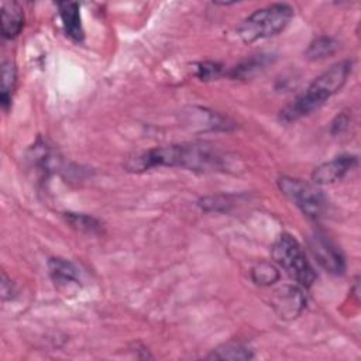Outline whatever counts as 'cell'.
I'll return each instance as SVG.
<instances>
[{"instance_id":"obj_16","label":"cell","mask_w":361,"mask_h":361,"mask_svg":"<svg viewBox=\"0 0 361 361\" xmlns=\"http://www.w3.org/2000/svg\"><path fill=\"white\" fill-rule=\"evenodd\" d=\"M65 219L78 231L87 233V234H94L100 231V226H102L100 221L89 214L69 212V213H65Z\"/></svg>"},{"instance_id":"obj_19","label":"cell","mask_w":361,"mask_h":361,"mask_svg":"<svg viewBox=\"0 0 361 361\" xmlns=\"http://www.w3.org/2000/svg\"><path fill=\"white\" fill-rule=\"evenodd\" d=\"M348 124H350V114H348V111H341L334 118V121L331 123V133L333 134H340V133H343V131H345L348 128Z\"/></svg>"},{"instance_id":"obj_8","label":"cell","mask_w":361,"mask_h":361,"mask_svg":"<svg viewBox=\"0 0 361 361\" xmlns=\"http://www.w3.org/2000/svg\"><path fill=\"white\" fill-rule=\"evenodd\" d=\"M305 303L306 299L303 296V292L298 286L282 288L275 293V298L272 300L276 313L279 314V317L283 319L296 317L305 307Z\"/></svg>"},{"instance_id":"obj_17","label":"cell","mask_w":361,"mask_h":361,"mask_svg":"<svg viewBox=\"0 0 361 361\" xmlns=\"http://www.w3.org/2000/svg\"><path fill=\"white\" fill-rule=\"evenodd\" d=\"M279 279V271L269 262H261L252 268V281L258 285H272Z\"/></svg>"},{"instance_id":"obj_10","label":"cell","mask_w":361,"mask_h":361,"mask_svg":"<svg viewBox=\"0 0 361 361\" xmlns=\"http://www.w3.org/2000/svg\"><path fill=\"white\" fill-rule=\"evenodd\" d=\"M24 25V14L21 7L14 3H3L1 6V34L4 38H14L20 34Z\"/></svg>"},{"instance_id":"obj_4","label":"cell","mask_w":361,"mask_h":361,"mask_svg":"<svg viewBox=\"0 0 361 361\" xmlns=\"http://www.w3.org/2000/svg\"><path fill=\"white\" fill-rule=\"evenodd\" d=\"M272 258L300 286L309 288L314 282L316 272L307 261L303 248L290 234L283 233L279 235L272 248Z\"/></svg>"},{"instance_id":"obj_7","label":"cell","mask_w":361,"mask_h":361,"mask_svg":"<svg viewBox=\"0 0 361 361\" xmlns=\"http://www.w3.org/2000/svg\"><path fill=\"white\" fill-rule=\"evenodd\" d=\"M358 159L355 155H340L329 162L319 165L313 173L312 180L316 185H330L343 179L353 168H355Z\"/></svg>"},{"instance_id":"obj_6","label":"cell","mask_w":361,"mask_h":361,"mask_svg":"<svg viewBox=\"0 0 361 361\" xmlns=\"http://www.w3.org/2000/svg\"><path fill=\"white\" fill-rule=\"evenodd\" d=\"M309 248L316 261L331 274H343L345 269L344 255L326 234L314 231L309 237Z\"/></svg>"},{"instance_id":"obj_11","label":"cell","mask_w":361,"mask_h":361,"mask_svg":"<svg viewBox=\"0 0 361 361\" xmlns=\"http://www.w3.org/2000/svg\"><path fill=\"white\" fill-rule=\"evenodd\" d=\"M49 275L56 285H68L69 282L79 283L78 268L63 258H51L48 261Z\"/></svg>"},{"instance_id":"obj_9","label":"cell","mask_w":361,"mask_h":361,"mask_svg":"<svg viewBox=\"0 0 361 361\" xmlns=\"http://www.w3.org/2000/svg\"><path fill=\"white\" fill-rule=\"evenodd\" d=\"M58 7L66 35H69L76 42H82L85 32L80 21L79 4L75 1H61L58 3Z\"/></svg>"},{"instance_id":"obj_2","label":"cell","mask_w":361,"mask_h":361,"mask_svg":"<svg viewBox=\"0 0 361 361\" xmlns=\"http://www.w3.org/2000/svg\"><path fill=\"white\" fill-rule=\"evenodd\" d=\"M351 69L353 62L348 59L331 65L327 71L319 75L302 94L281 111V120L290 123L317 110L344 86Z\"/></svg>"},{"instance_id":"obj_18","label":"cell","mask_w":361,"mask_h":361,"mask_svg":"<svg viewBox=\"0 0 361 361\" xmlns=\"http://www.w3.org/2000/svg\"><path fill=\"white\" fill-rule=\"evenodd\" d=\"M221 65L213 61H204L197 65L196 76L202 80H213L221 75Z\"/></svg>"},{"instance_id":"obj_15","label":"cell","mask_w":361,"mask_h":361,"mask_svg":"<svg viewBox=\"0 0 361 361\" xmlns=\"http://www.w3.org/2000/svg\"><path fill=\"white\" fill-rule=\"evenodd\" d=\"M207 358L214 360H251L254 358L252 351L240 343H227L216 350L212 351V354L207 355Z\"/></svg>"},{"instance_id":"obj_13","label":"cell","mask_w":361,"mask_h":361,"mask_svg":"<svg viewBox=\"0 0 361 361\" xmlns=\"http://www.w3.org/2000/svg\"><path fill=\"white\" fill-rule=\"evenodd\" d=\"M16 82H17L16 65L10 61L3 62V65H1V94H0V100H1V106L6 111L8 110V107L11 104V97H13V92L16 89Z\"/></svg>"},{"instance_id":"obj_3","label":"cell","mask_w":361,"mask_h":361,"mask_svg":"<svg viewBox=\"0 0 361 361\" xmlns=\"http://www.w3.org/2000/svg\"><path fill=\"white\" fill-rule=\"evenodd\" d=\"M293 17V8L285 3H276L255 10L237 28L240 38L245 44L268 38L281 32Z\"/></svg>"},{"instance_id":"obj_14","label":"cell","mask_w":361,"mask_h":361,"mask_svg":"<svg viewBox=\"0 0 361 361\" xmlns=\"http://www.w3.org/2000/svg\"><path fill=\"white\" fill-rule=\"evenodd\" d=\"M337 49H338V42L334 38L322 35V37L314 38L309 44V47L306 49V56L310 61H320L327 56H331Z\"/></svg>"},{"instance_id":"obj_1","label":"cell","mask_w":361,"mask_h":361,"mask_svg":"<svg viewBox=\"0 0 361 361\" xmlns=\"http://www.w3.org/2000/svg\"><path fill=\"white\" fill-rule=\"evenodd\" d=\"M130 172H144L155 166H179L190 171H220L226 166V155L203 142L157 147L134 154L124 164Z\"/></svg>"},{"instance_id":"obj_5","label":"cell","mask_w":361,"mask_h":361,"mask_svg":"<svg viewBox=\"0 0 361 361\" xmlns=\"http://www.w3.org/2000/svg\"><path fill=\"white\" fill-rule=\"evenodd\" d=\"M278 186L307 217L317 219L323 213L326 199L323 193L312 183L302 179L283 176L278 180Z\"/></svg>"},{"instance_id":"obj_12","label":"cell","mask_w":361,"mask_h":361,"mask_svg":"<svg viewBox=\"0 0 361 361\" xmlns=\"http://www.w3.org/2000/svg\"><path fill=\"white\" fill-rule=\"evenodd\" d=\"M272 55H254L245 61H243L240 65L231 69L230 76L234 79H247L254 75H257L259 71H262L268 63L272 62Z\"/></svg>"}]
</instances>
